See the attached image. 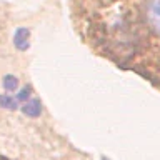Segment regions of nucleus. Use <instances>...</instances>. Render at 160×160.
Returning <instances> with one entry per match:
<instances>
[{
  "label": "nucleus",
  "instance_id": "3",
  "mask_svg": "<svg viewBox=\"0 0 160 160\" xmlns=\"http://www.w3.org/2000/svg\"><path fill=\"white\" fill-rule=\"evenodd\" d=\"M23 115H27L30 118H37L40 117V113H42V103H40L38 98H32L28 100V102H25L22 107H20Z\"/></svg>",
  "mask_w": 160,
  "mask_h": 160
},
{
  "label": "nucleus",
  "instance_id": "5",
  "mask_svg": "<svg viewBox=\"0 0 160 160\" xmlns=\"http://www.w3.org/2000/svg\"><path fill=\"white\" fill-rule=\"evenodd\" d=\"M2 85L7 92H15L18 88V78L13 77V75H5L2 80Z\"/></svg>",
  "mask_w": 160,
  "mask_h": 160
},
{
  "label": "nucleus",
  "instance_id": "7",
  "mask_svg": "<svg viewBox=\"0 0 160 160\" xmlns=\"http://www.w3.org/2000/svg\"><path fill=\"white\" fill-rule=\"evenodd\" d=\"M103 160H107V158H103Z\"/></svg>",
  "mask_w": 160,
  "mask_h": 160
},
{
  "label": "nucleus",
  "instance_id": "6",
  "mask_svg": "<svg viewBox=\"0 0 160 160\" xmlns=\"http://www.w3.org/2000/svg\"><path fill=\"white\" fill-rule=\"evenodd\" d=\"M30 92H32V90H30V87H23L22 90H20V92L17 93V100H27L28 97H30Z\"/></svg>",
  "mask_w": 160,
  "mask_h": 160
},
{
  "label": "nucleus",
  "instance_id": "1",
  "mask_svg": "<svg viewBox=\"0 0 160 160\" xmlns=\"http://www.w3.org/2000/svg\"><path fill=\"white\" fill-rule=\"evenodd\" d=\"M28 38H30V30L27 27H18L13 32V45L17 47V50H20V52H25V50L30 47Z\"/></svg>",
  "mask_w": 160,
  "mask_h": 160
},
{
  "label": "nucleus",
  "instance_id": "4",
  "mask_svg": "<svg viewBox=\"0 0 160 160\" xmlns=\"http://www.w3.org/2000/svg\"><path fill=\"white\" fill-rule=\"evenodd\" d=\"M17 102H18L17 98L10 97V95H7V93H0V107H3L7 110H15V108H18Z\"/></svg>",
  "mask_w": 160,
  "mask_h": 160
},
{
  "label": "nucleus",
  "instance_id": "2",
  "mask_svg": "<svg viewBox=\"0 0 160 160\" xmlns=\"http://www.w3.org/2000/svg\"><path fill=\"white\" fill-rule=\"evenodd\" d=\"M147 17L150 25L160 33V0H150L147 5Z\"/></svg>",
  "mask_w": 160,
  "mask_h": 160
}]
</instances>
